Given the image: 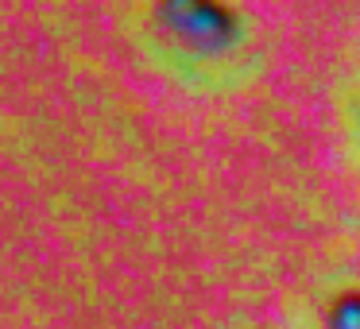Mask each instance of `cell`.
Instances as JSON below:
<instances>
[{
    "instance_id": "1",
    "label": "cell",
    "mask_w": 360,
    "mask_h": 329,
    "mask_svg": "<svg viewBox=\"0 0 360 329\" xmlns=\"http://www.w3.org/2000/svg\"><path fill=\"white\" fill-rule=\"evenodd\" d=\"M155 24L194 55H225L240 35V16L213 0H167L155 8Z\"/></svg>"
},
{
    "instance_id": "2",
    "label": "cell",
    "mask_w": 360,
    "mask_h": 329,
    "mask_svg": "<svg viewBox=\"0 0 360 329\" xmlns=\"http://www.w3.org/2000/svg\"><path fill=\"white\" fill-rule=\"evenodd\" d=\"M326 329H360V290L349 287L329 302L326 310Z\"/></svg>"
}]
</instances>
